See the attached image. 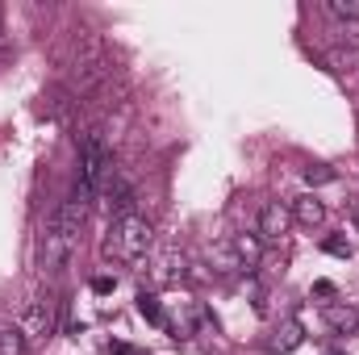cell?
Instances as JSON below:
<instances>
[{
    "instance_id": "obj_1",
    "label": "cell",
    "mask_w": 359,
    "mask_h": 355,
    "mask_svg": "<svg viewBox=\"0 0 359 355\" xmlns=\"http://www.w3.org/2000/svg\"><path fill=\"white\" fill-rule=\"evenodd\" d=\"M84 217H88V205L84 201H63L55 213H50V222H46V230H42V243H38V267L42 272H63L67 260L76 255V247H80V230H84Z\"/></svg>"
},
{
    "instance_id": "obj_2",
    "label": "cell",
    "mask_w": 359,
    "mask_h": 355,
    "mask_svg": "<svg viewBox=\"0 0 359 355\" xmlns=\"http://www.w3.org/2000/svg\"><path fill=\"white\" fill-rule=\"evenodd\" d=\"M113 180V155L104 147L100 134H84L80 142V180H76V201L88 205L96 192H104V184Z\"/></svg>"
},
{
    "instance_id": "obj_3",
    "label": "cell",
    "mask_w": 359,
    "mask_h": 355,
    "mask_svg": "<svg viewBox=\"0 0 359 355\" xmlns=\"http://www.w3.org/2000/svg\"><path fill=\"white\" fill-rule=\"evenodd\" d=\"M151 222L142 213H126V217H113V230H109V251L126 264H138L147 251H151Z\"/></svg>"
},
{
    "instance_id": "obj_4",
    "label": "cell",
    "mask_w": 359,
    "mask_h": 355,
    "mask_svg": "<svg viewBox=\"0 0 359 355\" xmlns=\"http://www.w3.org/2000/svg\"><path fill=\"white\" fill-rule=\"evenodd\" d=\"M17 326H21L25 339H38V343L50 339V335H55V301H50V297H46V301L34 297V301L21 309V322H17Z\"/></svg>"
},
{
    "instance_id": "obj_5",
    "label": "cell",
    "mask_w": 359,
    "mask_h": 355,
    "mask_svg": "<svg viewBox=\"0 0 359 355\" xmlns=\"http://www.w3.org/2000/svg\"><path fill=\"white\" fill-rule=\"evenodd\" d=\"M288 226H292V209H288V205L268 201V205L259 209V239H264V243H280V239L288 234Z\"/></svg>"
},
{
    "instance_id": "obj_6",
    "label": "cell",
    "mask_w": 359,
    "mask_h": 355,
    "mask_svg": "<svg viewBox=\"0 0 359 355\" xmlns=\"http://www.w3.org/2000/svg\"><path fill=\"white\" fill-rule=\"evenodd\" d=\"M301 343H305V326H301L297 318H284V322L271 330V343H268V347L276 355H288V351H297Z\"/></svg>"
},
{
    "instance_id": "obj_7",
    "label": "cell",
    "mask_w": 359,
    "mask_h": 355,
    "mask_svg": "<svg viewBox=\"0 0 359 355\" xmlns=\"http://www.w3.org/2000/svg\"><path fill=\"white\" fill-rule=\"evenodd\" d=\"M292 217H297L305 230H318V226L326 222V205H322L313 192H305V196H297V201H292Z\"/></svg>"
},
{
    "instance_id": "obj_8",
    "label": "cell",
    "mask_w": 359,
    "mask_h": 355,
    "mask_svg": "<svg viewBox=\"0 0 359 355\" xmlns=\"http://www.w3.org/2000/svg\"><path fill=\"white\" fill-rule=\"evenodd\" d=\"M322 318H326V326H330L334 335H355L359 330V309L355 305H326Z\"/></svg>"
},
{
    "instance_id": "obj_9",
    "label": "cell",
    "mask_w": 359,
    "mask_h": 355,
    "mask_svg": "<svg viewBox=\"0 0 359 355\" xmlns=\"http://www.w3.org/2000/svg\"><path fill=\"white\" fill-rule=\"evenodd\" d=\"M184 267H188V260H184L180 251H163V255L155 260V267H151V276H155L159 284H172V280L184 276Z\"/></svg>"
},
{
    "instance_id": "obj_10",
    "label": "cell",
    "mask_w": 359,
    "mask_h": 355,
    "mask_svg": "<svg viewBox=\"0 0 359 355\" xmlns=\"http://www.w3.org/2000/svg\"><path fill=\"white\" fill-rule=\"evenodd\" d=\"M234 255L243 260V267H255L264 260V239L259 234H238L234 239Z\"/></svg>"
},
{
    "instance_id": "obj_11",
    "label": "cell",
    "mask_w": 359,
    "mask_h": 355,
    "mask_svg": "<svg viewBox=\"0 0 359 355\" xmlns=\"http://www.w3.org/2000/svg\"><path fill=\"white\" fill-rule=\"evenodd\" d=\"M0 355H29V339L21 326H0Z\"/></svg>"
},
{
    "instance_id": "obj_12",
    "label": "cell",
    "mask_w": 359,
    "mask_h": 355,
    "mask_svg": "<svg viewBox=\"0 0 359 355\" xmlns=\"http://www.w3.org/2000/svg\"><path fill=\"white\" fill-rule=\"evenodd\" d=\"M138 314H142L147 322H155V326H168L163 305H159V297H155V293H138Z\"/></svg>"
},
{
    "instance_id": "obj_13",
    "label": "cell",
    "mask_w": 359,
    "mask_h": 355,
    "mask_svg": "<svg viewBox=\"0 0 359 355\" xmlns=\"http://www.w3.org/2000/svg\"><path fill=\"white\" fill-rule=\"evenodd\" d=\"M330 180H339V172H334L330 163H313V168H305V184H309V188H322V184H330Z\"/></svg>"
},
{
    "instance_id": "obj_14",
    "label": "cell",
    "mask_w": 359,
    "mask_h": 355,
    "mask_svg": "<svg viewBox=\"0 0 359 355\" xmlns=\"http://www.w3.org/2000/svg\"><path fill=\"white\" fill-rule=\"evenodd\" d=\"M326 8H330L339 21H359V0H326Z\"/></svg>"
},
{
    "instance_id": "obj_15",
    "label": "cell",
    "mask_w": 359,
    "mask_h": 355,
    "mask_svg": "<svg viewBox=\"0 0 359 355\" xmlns=\"http://www.w3.org/2000/svg\"><path fill=\"white\" fill-rule=\"evenodd\" d=\"M322 251H326V255H339V260H351V255H355L351 239H322Z\"/></svg>"
},
{
    "instance_id": "obj_16",
    "label": "cell",
    "mask_w": 359,
    "mask_h": 355,
    "mask_svg": "<svg viewBox=\"0 0 359 355\" xmlns=\"http://www.w3.org/2000/svg\"><path fill=\"white\" fill-rule=\"evenodd\" d=\"M113 288H117V280H113V276H96V280H92V293H96V297H109Z\"/></svg>"
},
{
    "instance_id": "obj_17",
    "label": "cell",
    "mask_w": 359,
    "mask_h": 355,
    "mask_svg": "<svg viewBox=\"0 0 359 355\" xmlns=\"http://www.w3.org/2000/svg\"><path fill=\"white\" fill-rule=\"evenodd\" d=\"M313 297H334V284H330V280H318V284H313Z\"/></svg>"
},
{
    "instance_id": "obj_18",
    "label": "cell",
    "mask_w": 359,
    "mask_h": 355,
    "mask_svg": "<svg viewBox=\"0 0 359 355\" xmlns=\"http://www.w3.org/2000/svg\"><path fill=\"white\" fill-rule=\"evenodd\" d=\"M138 355H147V351H138Z\"/></svg>"
}]
</instances>
